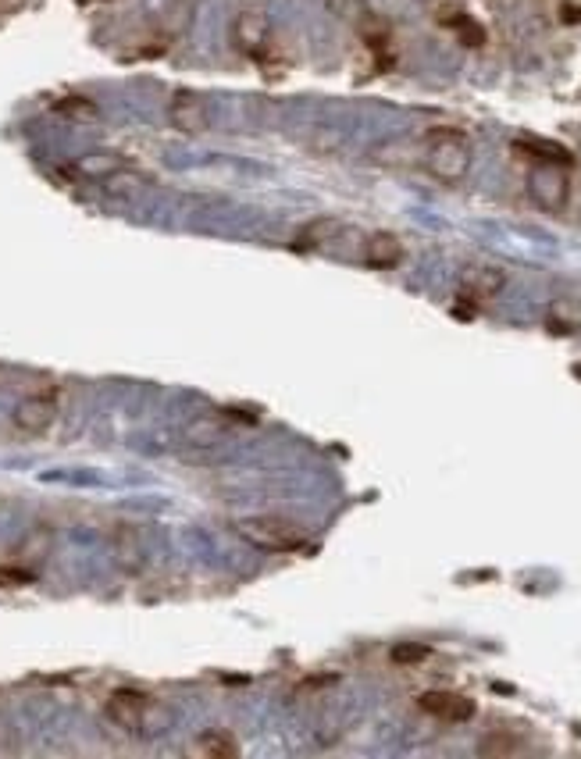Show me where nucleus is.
Here are the masks:
<instances>
[{"instance_id": "nucleus-10", "label": "nucleus", "mask_w": 581, "mask_h": 759, "mask_svg": "<svg viewBox=\"0 0 581 759\" xmlns=\"http://www.w3.org/2000/svg\"><path fill=\"white\" fill-rule=\"evenodd\" d=\"M107 717L122 727H143V717H147V695L136 692V688H118V692L107 699Z\"/></svg>"}, {"instance_id": "nucleus-11", "label": "nucleus", "mask_w": 581, "mask_h": 759, "mask_svg": "<svg viewBox=\"0 0 581 759\" xmlns=\"http://www.w3.org/2000/svg\"><path fill=\"white\" fill-rule=\"evenodd\" d=\"M546 328L553 335H571L581 328V296H557L546 311Z\"/></svg>"}, {"instance_id": "nucleus-8", "label": "nucleus", "mask_w": 581, "mask_h": 759, "mask_svg": "<svg viewBox=\"0 0 581 759\" xmlns=\"http://www.w3.org/2000/svg\"><path fill=\"white\" fill-rule=\"evenodd\" d=\"M168 118H172L175 129L182 132H204L207 129V104L200 93L193 90H175L172 104H168Z\"/></svg>"}, {"instance_id": "nucleus-12", "label": "nucleus", "mask_w": 581, "mask_h": 759, "mask_svg": "<svg viewBox=\"0 0 581 759\" xmlns=\"http://www.w3.org/2000/svg\"><path fill=\"white\" fill-rule=\"evenodd\" d=\"M193 756H207V759H236L239 745L229 731H207V735L197 738L193 745Z\"/></svg>"}, {"instance_id": "nucleus-1", "label": "nucleus", "mask_w": 581, "mask_h": 759, "mask_svg": "<svg viewBox=\"0 0 581 759\" xmlns=\"http://www.w3.org/2000/svg\"><path fill=\"white\" fill-rule=\"evenodd\" d=\"M425 168L432 179L446 182H460L467 172H471V143H467L464 132L457 129H432L425 136Z\"/></svg>"}, {"instance_id": "nucleus-18", "label": "nucleus", "mask_w": 581, "mask_h": 759, "mask_svg": "<svg viewBox=\"0 0 581 759\" xmlns=\"http://www.w3.org/2000/svg\"><path fill=\"white\" fill-rule=\"evenodd\" d=\"M328 8L336 11L339 18H346V22H357V25L368 18V4H364V0H328Z\"/></svg>"}, {"instance_id": "nucleus-20", "label": "nucleus", "mask_w": 581, "mask_h": 759, "mask_svg": "<svg viewBox=\"0 0 581 759\" xmlns=\"http://www.w3.org/2000/svg\"><path fill=\"white\" fill-rule=\"evenodd\" d=\"M482 756H514L517 752V742L514 738H500V735H489V738H482Z\"/></svg>"}, {"instance_id": "nucleus-14", "label": "nucleus", "mask_w": 581, "mask_h": 759, "mask_svg": "<svg viewBox=\"0 0 581 759\" xmlns=\"http://www.w3.org/2000/svg\"><path fill=\"white\" fill-rule=\"evenodd\" d=\"M517 150L528 157H535V161H549V164H571V154H567L560 143H549V139H524V143H517Z\"/></svg>"}, {"instance_id": "nucleus-21", "label": "nucleus", "mask_w": 581, "mask_h": 759, "mask_svg": "<svg viewBox=\"0 0 581 759\" xmlns=\"http://www.w3.org/2000/svg\"><path fill=\"white\" fill-rule=\"evenodd\" d=\"M574 375H578V378H581V364H574Z\"/></svg>"}, {"instance_id": "nucleus-5", "label": "nucleus", "mask_w": 581, "mask_h": 759, "mask_svg": "<svg viewBox=\"0 0 581 759\" xmlns=\"http://www.w3.org/2000/svg\"><path fill=\"white\" fill-rule=\"evenodd\" d=\"M271 40V22L264 11L250 8V11H239L236 22H232V43H236L239 54H250L257 58Z\"/></svg>"}, {"instance_id": "nucleus-19", "label": "nucleus", "mask_w": 581, "mask_h": 759, "mask_svg": "<svg viewBox=\"0 0 581 759\" xmlns=\"http://www.w3.org/2000/svg\"><path fill=\"white\" fill-rule=\"evenodd\" d=\"M79 172H90V175H118V161L115 157H82L79 161Z\"/></svg>"}, {"instance_id": "nucleus-17", "label": "nucleus", "mask_w": 581, "mask_h": 759, "mask_svg": "<svg viewBox=\"0 0 581 759\" xmlns=\"http://www.w3.org/2000/svg\"><path fill=\"white\" fill-rule=\"evenodd\" d=\"M450 25H453V29H457L460 43H467V47H482V43H485L482 25L471 22V18H467V15H453V18H450Z\"/></svg>"}, {"instance_id": "nucleus-4", "label": "nucleus", "mask_w": 581, "mask_h": 759, "mask_svg": "<svg viewBox=\"0 0 581 759\" xmlns=\"http://www.w3.org/2000/svg\"><path fill=\"white\" fill-rule=\"evenodd\" d=\"M58 392L47 389V392H29V396H22L15 407V414H11V421H15L18 432L25 435H40L47 432L54 421H58Z\"/></svg>"}, {"instance_id": "nucleus-6", "label": "nucleus", "mask_w": 581, "mask_h": 759, "mask_svg": "<svg viewBox=\"0 0 581 759\" xmlns=\"http://www.w3.org/2000/svg\"><path fill=\"white\" fill-rule=\"evenodd\" d=\"M507 286V275L492 264H467L460 271V296L471 303H485L492 296H500V289Z\"/></svg>"}, {"instance_id": "nucleus-2", "label": "nucleus", "mask_w": 581, "mask_h": 759, "mask_svg": "<svg viewBox=\"0 0 581 759\" xmlns=\"http://www.w3.org/2000/svg\"><path fill=\"white\" fill-rule=\"evenodd\" d=\"M236 535L250 542V546L264 549V553H296V549H303L311 542L303 535V528H296V524L282 514L243 517V521H236Z\"/></svg>"}, {"instance_id": "nucleus-3", "label": "nucleus", "mask_w": 581, "mask_h": 759, "mask_svg": "<svg viewBox=\"0 0 581 759\" xmlns=\"http://www.w3.org/2000/svg\"><path fill=\"white\" fill-rule=\"evenodd\" d=\"M528 196L539 211L560 214L571 200V175H567V164H549L539 161L528 172Z\"/></svg>"}, {"instance_id": "nucleus-13", "label": "nucleus", "mask_w": 581, "mask_h": 759, "mask_svg": "<svg viewBox=\"0 0 581 759\" xmlns=\"http://www.w3.org/2000/svg\"><path fill=\"white\" fill-rule=\"evenodd\" d=\"M336 221L332 218H318V221H311V225H303L300 229V236H296V250H318V246H325L328 239L336 236Z\"/></svg>"}, {"instance_id": "nucleus-9", "label": "nucleus", "mask_w": 581, "mask_h": 759, "mask_svg": "<svg viewBox=\"0 0 581 759\" xmlns=\"http://www.w3.org/2000/svg\"><path fill=\"white\" fill-rule=\"evenodd\" d=\"M407 250H403L400 236L396 232H371L368 243H364V264L375 271H393L403 264Z\"/></svg>"}, {"instance_id": "nucleus-7", "label": "nucleus", "mask_w": 581, "mask_h": 759, "mask_svg": "<svg viewBox=\"0 0 581 759\" xmlns=\"http://www.w3.org/2000/svg\"><path fill=\"white\" fill-rule=\"evenodd\" d=\"M418 706L428 713V717L439 720H453V724H464V720L475 717V699L457 692H446V688H435V692L418 695Z\"/></svg>"}, {"instance_id": "nucleus-15", "label": "nucleus", "mask_w": 581, "mask_h": 759, "mask_svg": "<svg viewBox=\"0 0 581 759\" xmlns=\"http://www.w3.org/2000/svg\"><path fill=\"white\" fill-rule=\"evenodd\" d=\"M221 435H225V428H221L218 421H193V425L186 428V439L193 442V446H214Z\"/></svg>"}, {"instance_id": "nucleus-16", "label": "nucleus", "mask_w": 581, "mask_h": 759, "mask_svg": "<svg viewBox=\"0 0 581 759\" xmlns=\"http://www.w3.org/2000/svg\"><path fill=\"white\" fill-rule=\"evenodd\" d=\"M393 663H425V660H432V649L428 645H421V642H400V645H393Z\"/></svg>"}]
</instances>
